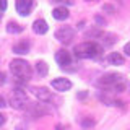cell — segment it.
I'll return each instance as SVG.
<instances>
[{
    "label": "cell",
    "mask_w": 130,
    "mask_h": 130,
    "mask_svg": "<svg viewBox=\"0 0 130 130\" xmlns=\"http://www.w3.org/2000/svg\"><path fill=\"white\" fill-rule=\"evenodd\" d=\"M96 85L103 89H112L114 93H122L125 89V81L124 76L119 75V73H106L103 75L99 80L96 81Z\"/></svg>",
    "instance_id": "obj_1"
},
{
    "label": "cell",
    "mask_w": 130,
    "mask_h": 130,
    "mask_svg": "<svg viewBox=\"0 0 130 130\" xmlns=\"http://www.w3.org/2000/svg\"><path fill=\"white\" fill-rule=\"evenodd\" d=\"M75 55L78 59H99L103 55V47L99 46L98 42H81L75 47Z\"/></svg>",
    "instance_id": "obj_2"
},
{
    "label": "cell",
    "mask_w": 130,
    "mask_h": 130,
    "mask_svg": "<svg viewBox=\"0 0 130 130\" xmlns=\"http://www.w3.org/2000/svg\"><path fill=\"white\" fill-rule=\"evenodd\" d=\"M10 72L13 73V76L16 78V81H28L32 75V70H31V65L23 59H15L10 62Z\"/></svg>",
    "instance_id": "obj_3"
},
{
    "label": "cell",
    "mask_w": 130,
    "mask_h": 130,
    "mask_svg": "<svg viewBox=\"0 0 130 130\" xmlns=\"http://www.w3.org/2000/svg\"><path fill=\"white\" fill-rule=\"evenodd\" d=\"M10 104L16 111L28 109V106H29V98H28L26 91L21 89V88H15L13 91L10 93Z\"/></svg>",
    "instance_id": "obj_4"
},
{
    "label": "cell",
    "mask_w": 130,
    "mask_h": 130,
    "mask_svg": "<svg viewBox=\"0 0 130 130\" xmlns=\"http://www.w3.org/2000/svg\"><path fill=\"white\" fill-rule=\"evenodd\" d=\"M75 38V29L70 26H62L55 31V39L60 41L62 44H70Z\"/></svg>",
    "instance_id": "obj_5"
},
{
    "label": "cell",
    "mask_w": 130,
    "mask_h": 130,
    "mask_svg": "<svg viewBox=\"0 0 130 130\" xmlns=\"http://www.w3.org/2000/svg\"><path fill=\"white\" fill-rule=\"evenodd\" d=\"M31 91H32V94L38 98L41 103H47V101L52 99V93L49 91L46 86H32Z\"/></svg>",
    "instance_id": "obj_6"
},
{
    "label": "cell",
    "mask_w": 130,
    "mask_h": 130,
    "mask_svg": "<svg viewBox=\"0 0 130 130\" xmlns=\"http://www.w3.org/2000/svg\"><path fill=\"white\" fill-rule=\"evenodd\" d=\"M55 62L60 65L62 68H67L68 65L72 63V55L68 51H65V49H60V51L55 52Z\"/></svg>",
    "instance_id": "obj_7"
},
{
    "label": "cell",
    "mask_w": 130,
    "mask_h": 130,
    "mask_svg": "<svg viewBox=\"0 0 130 130\" xmlns=\"http://www.w3.org/2000/svg\"><path fill=\"white\" fill-rule=\"evenodd\" d=\"M15 5H16V11L20 15L26 16V15H29V11L34 7V0H16Z\"/></svg>",
    "instance_id": "obj_8"
},
{
    "label": "cell",
    "mask_w": 130,
    "mask_h": 130,
    "mask_svg": "<svg viewBox=\"0 0 130 130\" xmlns=\"http://www.w3.org/2000/svg\"><path fill=\"white\" fill-rule=\"evenodd\" d=\"M28 116L32 117V119H38V117H42L44 114H47V109L44 107V104H31L28 106Z\"/></svg>",
    "instance_id": "obj_9"
},
{
    "label": "cell",
    "mask_w": 130,
    "mask_h": 130,
    "mask_svg": "<svg viewBox=\"0 0 130 130\" xmlns=\"http://www.w3.org/2000/svg\"><path fill=\"white\" fill-rule=\"evenodd\" d=\"M52 88H55V91H68L72 88V81L68 78H55L52 80Z\"/></svg>",
    "instance_id": "obj_10"
},
{
    "label": "cell",
    "mask_w": 130,
    "mask_h": 130,
    "mask_svg": "<svg viewBox=\"0 0 130 130\" xmlns=\"http://www.w3.org/2000/svg\"><path fill=\"white\" fill-rule=\"evenodd\" d=\"M47 29H49V26L44 20H36V21L32 23V31H34L36 34H46Z\"/></svg>",
    "instance_id": "obj_11"
},
{
    "label": "cell",
    "mask_w": 130,
    "mask_h": 130,
    "mask_svg": "<svg viewBox=\"0 0 130 130\" xmlns=\"http://www.w3.org/2000/svg\"><path fill=\"white\" fill-rule=\"evenodd\" d=\"M68 8H65V7H57L54 8V11H52V16H54L55 20H59V21H63V20H67L68 18Z\"/></svg>",
    "instance_id": "obj_12"
},
{
    "label": "cell",
    "mask_w": 130,
    "mask_h": 130,
    "mask_svg": "<svg viewBox=\"0 0 130 130\" xmlns=\"http://www.w3.org/2000/svg\"><path fill=\"white\" fill-rule=\"evenodd\" d=\"M13 52L15 54H28L29 52V41H20L13 46Z\"/></svg>",
    "instance_id": "obj_13"
},
{
    "label": "cell",
    "mask_w": 130,
    "mask_h": 130,
    "mask_svg": "<svg viewBox=\"0 0 130 130\" xmlns=\"http://www.w3.org/2000/svg\"><path fill=\"white\" fill-rule=\"evenodd\" d=\"M124 57H122L119 52H112V54L107 55V62L111 65H124Z\"/></svg>",
    "instance_id": "obj_14"
},
{
    "label": "cell",
    "mask_w": 130,
    "mask_h": 130,
    "mask_svg": "<svg viewBox=\"0 0 130 130\" xmlns=\"http://www.w3.org/2000/svg\"><path fill=\"white\" fill-rule=\"evenodd\" d=\"M36 70H38V73H39L41 76H46V75H47V72H49V67H47V63H46V62L39 60V62L36 63Z\"/></svg>",
    "instance_id": "obj_15"
},
{
    "label": "cell",
    "mask_w": 130,
    "mask_h": 130,
    "mask_svg": "<svg viewBox=\"0 0 130 130\" xmlns=\"http://www.w3.org/2000/svg\"><path fill=\"white\" fill-rule=\"evenodd\" d=\"M7 31L8 32H13V34H15V32H21L23 31V26H20V24L15 23V21H10V23L7 24Z\"/></svg>",
    "instance_id": "obj_16"
},
{
    "label": "cell",
    "mask_w": 130,
    "mask_h": 130,
    "mask_svg": "<svg viewBox=\"0 0 130 130\" xmlns=\"http://www.w3.org/2000/svg\"><path fill=\"white\" fill-rule=\"evenodd\" d=\"M7 7H8L7 0H0V11H5V10H7Z\"/></svg>",
    "instance_id": "obj_17"
},
{
    "label": "cell",
    "mask_w": 130,
    "mask_h": 130,
    "mask_svg": "<svg viewBox=\"0 0 130 130\" xmlns=\"http://www.w3.org/2000/svg\"><path fill=\"white\" fill-rule=\"evenodd\" d=\"M81 125H83V127H91V125H94V120H83Z\"/></svg>",
    "instance_id": "obj_18"
},
{
    "label": "cell",
    "mask_w": 130,
    "mask_h": 130,
    "mask_svg": "<svg viewBox=\"0 0 130 130\" xmlns=\"http://www.w3.org/2000/svg\"><path fill=\"white\" fill-rule=\"evenodd\" d=\"M5 81H7V75L0 72V86H2V85H5Z\"/></svg>",
    "instance_id": "obj_19"
},
{
    "label": "cell",
    "mask_w": 130,
    "mask_h": 130,
    "mask_svg": "<svg viewBox=\"0 0 130 130\" xmlns=\"http://www.w3.org/2000/svg\"><path fill=\"white\" fill-rule=\"evenodd\" d=\"M7 106V101H5V98L3 96H0V109H3Z\"/></svg>",
    "instance_id": "obj_20"
},
{
    "label": "cell",
    "mask_w": 130,
    "mask_h": 130,
    "mask_svg": "<svg viewBox=\"0 0 130 130\" xmlns=\"http://www.w3.org/2000/svg\"><path fill=\"white\" fill-rule=\"evenodd\" d=\"M124 52H125V54H127V55L130 57V42H128V44H125V47H124Z\"/></svg>",
    "instance_id": "obj_21"
},
{
    "label": "cell",
    "mask_w": 130,
    "mask_h": 130,
    "mask_svg": "<svg viewBox=\"0 0 130 130\" xmlns=\"http://www.w3.org/2000/svg\"><path fill=\"white\" fill-rule=\"evenodd\" d=\"M5 120H7V119H5V116H3V114H0V127L5 124Z\"/></svg>",
    "instance_id": "obj_22"
},
{
    "label": "cell",
    "mask_w": 130,
    "mask_h": 130,
    "mask_svg": "<svg viewBox=\"0 0 130 130\" xmlns=\"http://www.w3.org/2000/svg\"><path fill=\"white\" fill-rule=\"evenodd\" d=\"M104 11H114V8L111 5H104Z\"/></svg>",
    "instance_id": "obj_23"
},
{
    "label": "cell",
    "mask_w": 130,
    "mask_h": 130,
    "mask_svg": "<svg viewBox=\"0 0 130 130\" xmlns=\"http://www.w3.org/2000/svg\"><path fill=\"white\" fill-rule=\"evenodd\" d=\"M51 2H63V0H51Z\"/></svg>",
    "instance_id": "obj_24"
},
{
    "label": "cell",
    "mask_w": 130,
    "mask_h": 130,
    "mask_svg": "<svg viewBox=\"0 0 130 130\" xmlns=\"http://www.w3.org/2000/svg\"><path fill=\"white\" fill-rule=\"evenodd\" d=\"M0 18H2V15H0Z\"/></svg>",
    "instance_id": "obj_25"
}]
</instances>
